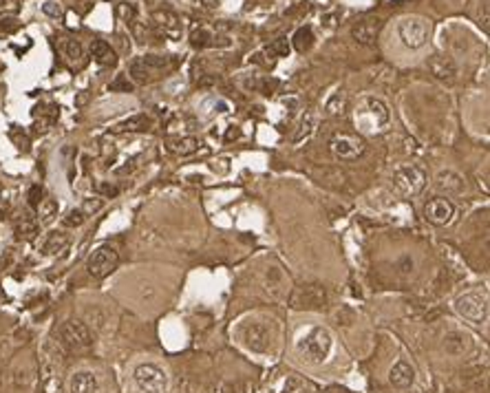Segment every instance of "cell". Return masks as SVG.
I'll use <instances>...</instances> for the list:
<instances>
[{
	"label": "cell",
	"instance_id": "cell-1",
	"mask_svg": "<svg viewBox=\"0 0 490 393\" xmlns=\"http://www.w3.org/2000/svg\"><path fill=\"white\" fill-rule=\"evenodd\" d=\"M333 347V338L327 327H310L296 341V354L307 364H323Z\"/></svg>",
	"mask_w": 490,
	"mask_h": 393
},
{
	"label": "cell",
	"instance_id": "cell-2",
	"mask_svg": "<svg viewBox=\"0 0 490 393\" xmlns=\"http://www.w3.org/2000/svg\"><path fill=\"white\" fill-rule=\"evenodd\" d=\"M431 36V20L422 16H409L398 22V38L407 49H422Z\"/></svg>",
	"mask_w": 490,
	"mask_h": 393
},
{
	"label": "cell",
	"instance_id": "cell-3",
	"mask_svg": "<svg viewBox=\"0 0 490 393\" xmlns=\"http://www.w3.org/2000/svg\"><path fill=\"white\" fill-rule=\"evenodd\" d=\"M133 383L142 393H166L168 373L155 362H142L133 369Z\"/></svg>",
	"mask_w": 490,
	"mask_h": 393
},
{
	"label": "cell",
	"instance_id": "cell-4",
	"mask_svg": "<svg viewBox=\"0 0 490 393\" xmlns=\"http://www.w3.org/2000/svg\"><path fill=\"white\" fill-rule=\"evenodd\" d=\"M394 181V188L402 194V196H415L424 190L426 186V173L419 166L409 164V166H400L398 171L391 177Z\"/></svg>",
	"mask_w": 490,
	"mask_h": 393
},
{
	"label": "cell",
	"instance_id": "cell-5",
	"mask_svg": "<svg viewBox=\"0 0 490 393\" xmlns=\"http://www.w3.org/2000/svg\"><path fill=\"white\" fill-rule=\"evenodd\" d=\"M455 312L473 325H482L488 318V299L477 292H466L455 301Z\"/></svg>",
	"mask_w": 490,
	"mask_h": 393
},
{
	"label": "cell",
	"instance_id": "cell-6",
	"mask_svg": "<svg viewBox=\"0 0 490 393\" xmlns=\"http://www.w3.org/2000/svg\"><path fill=\"white\" fill-rule=\"evenodd\" d=\"M60 341L66 349L71 352H82L93 345V334L91 329L80 320H66L60 327Z\"/></svg>",
	"mask_w": 490,
	"mask_h": 393
},
{
	"label": "cell",
	"instance_id": "cell-7",
	"mask_svg": "<svg viewBox=\"0 0 490 393\" xmlns=\"http://www.w3.org/2000/svg\"><path fill=\"white\" fill-rule=\"evenodd\" d=\"M329 148L333 152V157H338L343 162H352L358 159L362 152H365V139L352 135V133H336L329 142Z\"/></svg>",
	"mask_w": 490,
	"mask_h": 393
},
{
	"label": "cell",
	"instance_id": "cell-8",
	"mask_svg": "<svg viewBox=\"0 0 490 393\" xmlns=\"http://www.w3.org/2000/svg\"><path fill=\"white\" fill-rule=\"evenodd\" d=\"M117 263H120L117 252L113 248H108V245H102V248H97L93 255L89 257L87 270L95 278H104V276H108L110 272L117 268Z\"/></svg>",
	"mask_w": 490,
	"mask_h": 393
},
{
	"label": "cell",
	"instance_id": "cell-9",
	"mask_svg": "<svg viewBox=\"0 0 490 393\" xmlns=\"http://www.w3.org/2000/svg\"><path fill=\"white\" fill-rule=\"evenodd\" d=\"M424 217L433 226H446V223H451L455 217V206L451 199H446V196H435V199H431L424 206Z\"/></svg>",
	"mask_w": 490,
	"mask_h": 393
},
{
	"label": "cell",
	"instance_id": "cell-10",
	"mask_svg": "<svg viewBox=\"0 0 490 393\" xmlns=\"http://www.w3.org/2000/svg\"><path fill=\"white\" fill-rule=\"evenodd\" d=\"M241 338H243L245 347L252 349V352H259V354L268 352L270 331H268V327L263 325V322H247V325H243Z\"/></svg>",
	"mask_w": 490,
	"mask_h": 393
},
{
	"label": "cell",
	"instance_id": "cell-11",
	"mask_svg": "<svg viewBox=\"0 0 490 393\" xmlns=\"http://www.w3.org/2000/svg\"><path fill=\"white\" fill-rule=\"evenodd\" d=\"M164 66H166L164 58H157V55H144V58H137L131 62V76L135 82L146 84L152 80L155 71H159V69H164Z\"/></svg>",
	"mask_w": 490,
	"mask_h": 393
},
{
	"label": "cell",
	"instance_id": "cell-12",
	"mask_svg": "<svg viewBox=\"0 0 490 393\" xmlns=\"http://www.w3.org/2000/svg\"><path fill=\"white\" fill-rule=\"evenodd\" d=\"M442 347H444V352L453 356V358H461V356H466L470 352V347H473V341H470V336L464 334V331H449L442 338Z\"/></svg>",
	"mask_w": 490,
	"mask_h": 393
},
{
	"label": "cell",
	"instance_id": "cell-13",
	"mask_svg": "<svg viewBox=\"0 0 490 393\" xmlns=\"http://www.w3.org/2000/svg\"><path fill=\"white\" fill-rule=\"evenodd\" d=\"M382 29V20L380 18H365L354 24L352 29V36L356 42H360V45H373V40L377 38V34H380Z\"/></svg>",
	"mask_w": 490,
	"mask_h": 393
},
{
	"label": "cell",
	"instance_id": "cell-14",
	"mask_svg": "<svg viewBox=\"0 0 490 393\" xmlns=\"http://www.w3.org/2000/svg\"><path fill=\"white\" fill-rule=\"evenodd\" d=\"M389 383L396 389H409L415 383V369L407 360H398L389 371Z\"/></svg>",
	"mask_w": 490,
	"mask_h": 393
},
{
	"label": "cell",
	"instance_id": "cell-15",
	"mask_svg": "<svg viewBox=\"0 0 490 393\" xmlns=\"http://www.w3.org/2000/svg\"><path fill=\"white\" fill-rule=\"evenodd\" d=\"M362 113H367L375 126H384L389 124L391 120V113H389V106L382 102V100H377V97H362Z\"/></svg>",
	"mask_w": 490,
	"mask_h": 393
},
{
	"label": "cell",
	"instance_id": "cell-16",
	"mask_svg": "<svg viewBox=\"0 0 490 393\" xmlns=\"http://www.w3.org/2000/svg\"><path fill=\"white\" fill-rule=\"evenodd\" d=\"M435 188L440 192H444L446 196H449V194H459V192H464V177L457 175L455 171H442L435 177Z\"/></svg>",
	"mask_w": 490,
	"mask_h": 393
},
{
	"label": "cell",
	"instance_id": "cell-17",
	"mask_svg": "<svg viewBox=\"0 0 490 393\" xmlns=\"http://www.w3.org/2000/svg\"><path fill=\"white\" fill-rule=\"evenodd\" d=\"M97 391V378L93 371H75L69 380V393H95Z\"/></svg>",
	"mask_w": 490,
	"mask_h": 393
},
{
	"label": "cell",
	"instance_id": "cell-18",
	"mask_svg": "<svg viewBox=\"0 0 490 393\" xmlns=\"http://www.w3.org/2000/svg\"><path fill=\"white\" fill-rule=\"evenodd\" d=\"M91 55H93V60L102 66H113L117 62V55L113 49H110L106 40H93L91 42Z\"/></svg>",
	"mask_w": 490,
	"mask_h": 393
},
{
	"label": "cell",
	"instance_id": "cell-19",
	"mask_svg": "<svg viewBox=\"0 0 490 393\" xmlns=\"http://www.w3.org/2000/svg\"><path fill=\"white\" fill-rule=\"evenodd\" d=\"M294 303H296V307H318L325 303V290L318 285H307L298 292V299H294Z\"/></svg>",
	"mask_w": 490,
	"mask_h": 393
},
{
	"label": "cell",
	"instance_id": "cell-20",
	"mask_svg": "<svg viewBox=\"0 0 490 393\" xmlns=\"http://www.w3.org/2000/svg\"><path fill=\"white\" fill-rule=\"evenodd\" d=\"M428 69L433 71V76L440 78V80H453L455 73H457L453 60L442 58V55H433V58L428 60Z\"/></svg>",
	"mask_w": 490,
	"mask_h": 393
},
{
	"label": "cell",
	"instance_id": "cell-21",
	"mask_svg": "<svg viewBox=\"0 0 490 393\" xmlns=\"http://www.w3.org/2000/svg\"><path fill=\"white\" fill-rule=\"evenodd\" d=\"M58 49H60V53L64 55V60H69L71 64H78L80 60H82V45L78 40H73V38H60V42H58Z\"/></svg>",
	"mask_w": 490,
	"mask_h": 393
},
{
	"label": "cell",
	"instance_id": "cell-22",
	"mask_svg": "<svg viewBox=\"0 0 490 393\" xmlns=\"http://www.w3.org/2000/svg\"><path fill=\"white\" fill-rule=\"evenodd\" d=\"M201 142L197 137H181V139H173L171 142V148L175 155H181V157H186V155H192L194 150H199Z\"/></svg>",
	"mask_w": 490,
	"mask_h": 393
},
{
	"label": "cell",
	"instance_id": "cell-23",
	"mask_svg": "<svg viewBox=\"0 0 490 393\" xmlns=\"http://www.w3.org/2000/svg\"><path fill=\"white\" fill-rule=\"evenodd\" d=\"M291 42H294V49H296V51H301V53L310 51L312 45H314V31H312V27H301V29H298L296 34H294Z\"/></svg>",
	"mask_w": 490,
	"mask_h": 393
},
{
	"label": "cell",
	"instance_id": "cell-24",
	"mask_svg": "<svg viewBox=\"0 0 490 393\" xmlns=\"http://www.w3.org/2000/svg\"><path fill=\"white\" fill-rule=\"evenodd\" d=\"M148 126H150V120L146 115H135V117H129V120H124L122 124L115 126V131L117 133H126V131H148Z\"/></svg>",
	"mask_w": 490,
	"mask_h": 393
},
{
	"label": "cell",
	"instance_id": "cell-25",
	"mask_svg": "<svg viewBox=\"0 0 490 393\" xmlns=\"http://www.w3.org/2000/svg\"><path fill=\"white\" fill-rule=\"evenodd\" d=\"M16 232H18V236H22V238H34V236L38 234V223H36V219L29 217V215L20 217L18 223H16Z\"/></svg>",
	"mask_w": 490,
	"mask_h": 393
},
{
	"label": "cell",
	"instance_id": "cell-26",
	"mask_svg": "<svg viewBox=\"0 0 490 393\" xmlns=\"http://www.w3.org/2000/svg\"><path fill=\"white\" fill-rule=\"evenodd\" d=\"M314 126H316V117H314V113H307V115H305V120L298 124V131H296V135H294V142H303L305 137H310V135H312V131H314Z\"/></svg>",
	"mask_w": 490,
	"mask_h": 393
},
{
	"label": "cell",
	"instance_id": "cell-27",
	"mask_svg": "<svg viewBox=\"0 0 490 393\" xmlns=\"http://www.w3.org/2000/svg\"><path fill=\"white\" fill-rule=\"evenodd\" d=\"M343 108H345V93L343 91H336L327 100L325 110H327V115H338V113H343Z\"/></svg>",
	"mask_w": 490,
	"mask_h": 393
},
{
	"label": "cell",
	"instance_id": "cell-28",
	"mask_svg": "<svg viewBox=\"0 0 490 393\" xmlns=\"http://www.w3.org/2000/svg\"><path fill=\"white\" fill-rule=\"evenodd\" d=\"M55 215H58V203H55L53 199H45V201L40 203V221L42 223L53 221Z\"/></svg>",
	"mask_w": 490,
	"mask_h": 393
},
{
	"label": "cell",
	"instance_id": "cell-29",
	"mask_svg": "<svg viewBox=\"0 0 490 393\" xmlns=\"http://www.w3.org/2000/svg\"><path fill=\"white\" fill-rule=\"evenodd\" d=\"M64 245H66V236L62 232H53L45 245V255H55V252H60Z\"/></svg>",
	"mask_w": 490,
	"mask_h": 393
},
{
	"label": "cell",
	"instance_id": "cell-30",
	"mask_svg": "<svg viewBox=\"0 0 490 393\" xmlns=\"http://www.w3.org/2000/svg\"><path fill=\"white\" fill-rule=\"evenodd\" d=\"M155 20H159V24L164 27V34H177V18L173 16V13L159 11V13H155Z\"/></svg>",
	"mask_w": 490,
	"mask_h": 393
},
{
	"label": "cell",
	"instance_id": "cell-31",
	"mask_svg": "<svg viewBox=\"0 0 490 393\" xmlns=\"http://www.w3.org/2000/svg\"><path fill=\"white\" fill-rule=\"evenodd\" d=\"M210 40H215L212 38V34H210L206 27H201V29H194L192 31V36H190V42H192V47H206V45H210Z\"/></svg>",
	"mask_w": 490,
	"mask_h": 393
},
{
	"label": "cell",
	"instance_id": "cell-32",
	"mask_svg": "<svg viewBox=\"0 0 490 393\" xmlns=\"http://www.w3.org/2000/svg\"><path fill=\"white\" fill-rule=\"evenodd\" d=\"M268 53H270V55H278V58H285V55L289 53V45H287V40H285V38H278V40H274L272 45H270V49H268Z\"/></svg>",
	"mask_w": 490,
	"mask_h": 393
},
{
	"label": "cell",
	"instance_id": "cell-33",
	"mask_svg": "<svg viewBox=\"0 0 490 393\" xmlns=\"http://www.w3.org/2000/svg\"><path fill=\"white\" fill-rule=\"evenodd\" d=\"M84 219H87V215H84L82 210H71V213H69V217L64 219V226L78 228V226H82V223H84Z\"/></svg>",
	"mask_w": 490,
	"mask_h": 393
},
{
	"label": "cell",
	"instance_id": "cell-34",
	"mask_svg": "<svg viewBox=\"0 0 490 393\" xmlns=\"http://www.w3.org/2000/svg\"><path fill=\"white\" fill-rule=\"evenodd\" d=\"M303 391H305V385L301 383V378L291 376V378H287V383H285L281 393H303Z\"/></svg>",
	"mask_w": 490,
	"mask_h": 393
},
{
	"label": "cell",
	"instance_id": "cell-35",
	"mask_svg": "<svg viewBox=\"0 0 490 393\" xmlns=\"http://www.w3.org/2000/svg\"><path fill=\"white\" fill-rule=\"evenodd\" d=\"M42 194H45V192H42L40 186H34V188L29 190V203H31L34 208H38V206L42 203Z\"/></svg>",
	"mask_w": 490,
	"mask_h": 393
},
{
	"label": "cell",
	"instance_id": "cell-36",
	"mask_svg": "<svg viewBox=\"0 0 490 393\" xmlns=\"http://www.w3.org/2000/svg\"><path fill=\"white\" fill-rule=\"evenodd\" d=\"M110 89H113V91H117V89H122V91H131V89H133V84H131L129 80H126V78H117L113 84H110Z\"/></svg>",
	"mask_w": 490,
	"mask_h": 393
},
{
	"label": "cell",
	"instance_id": "cell-37",
	"mask_svg": "<svg viewBox=\"0 0 490 393\" xmlns=\"http://www.w3.org/2000/svg\"><path fill=\"white\" fill-rule=\"evenodd\" d=\"M42 9H45V13H47V16H51V18H60L62 16V9L55 5V3H47Z\"/></svg>",
	"mask_w": 490,
	"mask_h": 393
},
{
	"label": "cell",
	"instance_id": "cell-38",
	"mask_svg": "<svg viewBox=\"0 0 490 393\" xmlns=\"http://www.w3.org/2000/svg\"><path fill=\"white\" fill-rule=\"evenodd\" d=\"M16 29H18L16 20H11V18L0 20V31H16Z\"/></svg>",
	"mask_w": 490,
	"mask_h": 393
},
{
	"label": "cell",
	"instance_id": "cell-39",
	"mask_svg": "<svg viewBox=\"0 0 490 393\" xmlns=\"http://www.w3.org/2000/svg\"><path fill=\"white\" fill-rule=\"evenodd\" d=\"M100 206H102V201H100V199H95V201H87V203H84V208H82V213H84V215L95 213V210L100 208Z\"/></svg>",
	"mask_w": 490,
	"mask_h": 393
},
{
	"label": "cell",
	"instance_id": "cell-40",
	"mask_svg": "<svg viewBox=\"0 0 490 393\" xmlns=\"http://www.w3.org/2000/svg\"><path fill=\"white\" fill-rule=\"evenodd\" d=\"M122 16L129 18V20H133V18H135V9L129 7V5H122Z\"/></svg>",
	"mask_w": 490,
	"mask_h": 393
},
{
	"label": "cell",
	"instance_id": "cell-41",
	"mask_svg": "<svg viewBox=\"0 0 490 393\" xmlns=\"http://www.w3.org/2000/svg\"><path fill=\"white\" fill-rule=\"evenodd\" d=\"M100 192H104L106 196H113V194H117V188H113V186H106V184H102V186H100Z\"/></svg>",
	"mask_w": 490,
	"mask_h": 393
},
{
	"label": "cell",
	"instance_id": "cell-42",
	"mask_svg": "<svg viewBox=\"0 0 490 393\" xmlns=\"http://www.w3.org/2000/svg\"><path fill=\"white\" fill-rule=\"evenodd\" d=\"M201 3H203L206 7H210V9H215V7L221 5V0H201Z\"/></svg>",
	"mask_w": 490,
	"mask_h": 393
},
{
	"label": "cell",
	"instance_id": "cell-43",
	"mask_svg": "<svg viewBox=\"0 0 490 393\" xmlns=\"http://www.w3.org/2000/svg\"><path fill=\"white\" fill-rule=\"evenodd\" d=\"M239 135H241V133L236 131V126H234V129H230V131H228V135H226V137H228V139H234V137H239Z\"/></svg>",
	"mask_w": 490,
	"mask_h": 393
},
{
	"label": "cell",
	"instance_id": "cell-44",
	"mask_svg": "<svg viewBox=\"0 0 490 393\" xmlns=\"http://www.w3.org/2000/svg\"><path fill=\"white\" fill-rule=\"evenodd\" d=\"M5 5V0H0V7H3Z\"/></svg>",
	"mask_w": 490,
	"mask_h": 393
}]
</instances>
